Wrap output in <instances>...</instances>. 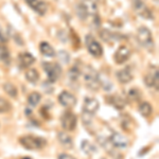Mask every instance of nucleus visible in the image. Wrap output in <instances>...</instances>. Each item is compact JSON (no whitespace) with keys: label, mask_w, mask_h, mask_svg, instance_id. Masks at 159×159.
<instances>
[{"label":"nucleus","mask_w":159,"mask_h":159,"mask_svg":"<svg viewBox=\"0 0 159 159\" xmlns=\"http://www.w3.org/2000/svg\"><path fill=\"white\" fill-rule=\"evenodd\" d=\"M19 143L27 150L35 151L43 150L47 145V140L43 137H38V136L25 135L19 138Z\"/></svg>","instance_id":"f257e3e1"},{"label":"nucleus","mask_w":159,"mask_h":159,"mask_svg":"<svg viewBox=\"0 0 159 159\" xmlns=\"http://www.w3.org/2000/svg\"><path fill=\"white\" fill-rule=\"evenodd\" d=\"M84 80L85 84L90 90H98L100 88V75L97 72L96 69H93L90 66L86 67V70L84 72Z\"/></svg>","instance_id":"f03ea898"},{"label":"nucleus","mask_w":159,"mask_h":159,"mask_svg":"<svg viewBox=\"0 0 159 159\" xmlns=\"http://www.w3.org/2000/svg\"><path fill=\"white\" fill-rule=\"evenodd\" d=\"M137 40L138 43L145 48L147 50L154 49V40L151 31L147 27H140L137 32Z\"/></svg>","instance_id":"7ed1b4c3"},{"label":"nucleus","mask_w":159,"mask_h":159,"mask_svg":"<svg viewBox=\"0 0 159 159\" xmlns=\"http://www.w3.org/2000/svg\"><path fill=\"white\" fill-rule=\"evenodd\" d=\"M43 68L46 71L49 83H54L58 80L61 74V68L57 63H51V61H45L43 63Z\"/></svg>","instance_id":"20e7f679"},{"label":"nucleus","mask_w":159,"mask_h":159,"mask_svg":"<svg viewBox=\"0 0 159 159\" xmlns=\"http://www.w3.org/2000/svg\"><path fill=\"white\" fill-rule=\"evenodd\" d=\"M97 12V3L92 0H84L78 6V15L81 19H85L88 15Z\"/></svg>","instance_id":"39448f33"},{"label":"nucleus","mask_w":159,"mask_h":159,"mask_svg":"<svg viewBox=\"0 0 159 159\" xmlns=\"http://www.w3.org/2000/svg\"><path fill=\"white\" fill-rule=\"evenodd\" d=\"M85 43L86 47L88 49L89 53L96 58H99L103 55V48H102L101 43L98 40L94 39V37L92 35H86L85 37Z\"/></svg>","instance_id":"423d86ee"},{"label":"nucleus","mask_w":159,"mask_h":159,"mask_svg":"<svg viewBox=\"0 0 159 159\" xmlns=\"http://www.w3.org/2000/svg\"><path fill=\"white\" fill-rule=\"evenodd\" d=\"M61 124L65 130L72 132L75 129L76 124H78V118L72 111H65L61 117Z\"/></svg>","instance_id":"0eeeda50"},{"label":"nucleus","mask_w":159,"mask_h":159,"mask_svg":"<svg viewBox=\"0 0 159 159\" xmlns=\"http://www.w3.org/2000/svg\"><path fill=\"white\" fill-rule=\"evenodd\" d=\"M99 108H100V103L98 100H96L94 98H86L84 100L83 114L92 117L94 114H97Z\"/></svg>","instance_id":"6e6552de"},{"label":"nucleus","mask_w":159,"mask_h":159,"mask_svg":"<svg viewBox=\"0 0 159 159\" xmlns=\"http://www.w3.org/2000/svg\"><path fill=\"white\" fill-rule=\"evenodd\" d=\"M108 139L110 141V143L116 148H126L129 144V139H127L124 135L120 134V133H117V132L112 133Z\"/></svg>","instance_id":"1a4fd4ad"},{"label":"nucleus","mask_w":159,"mask_h":159,"mask_svg":"<svg viewBox=\"0 0 159 159\" xmlns=\"http://www.w3.org/2000/svg\"><path fill=\"white\" fill-rule=\"evenodd\" d=\"M129 57H130V50L126 46H120L116 52H115V55H114V60L118 65L124 64L125 61H129Z\"/></svg>","instance_id":"9d476101"},{"label":"nucleus","mask_w":159,"mask_h":159,"mask_svg":"<svg viewBox=\"0 0 159 159\" xmlns=\"http://www.w3.org/2000/svg\"><path fill=\"white\" fill-rule=\"evenodd\" d=\"M134 9L136 13L147 19H153V14L150 9L141 0H134Z\"/></svg>","instance_id":"9b49d317"},{"label":"nucleus","mask_w":159,"mask_h":159,"mask_svg":"<svg viewBox=\"0 0 159 159\" xmlns=\"http://www.w3.org/2000/svg\"><path fill=\"white\" fill-rule=\"evenodd\" d=\"M58 102L65 107H73L76 104V98L69 91H61L58 96Z\"/></svg>","instance_id":"f8f14e48"},{"label":"nucleus","mask_w":159,"mask_h":159,"mask_svg":"<svg viewBox=\"0 0 159 159\" xmlns=\"http://www.w3.org/2000/svg\"><path fill=\"white\" fill-rule=\"evenodd\" d=\"M116 76H117V80L121 84L129 83V82L133 80V78H134L130 67H125V68L121 69V70H118L116 72Z\"/></svg>","instance_id":"ddd939ff"},{"label":"nucleus","mask_w":159,"mask_h":159,"mask_svg":"<svg viewBox=\"0 0 159 159\" xmlns=\"http://www.w3.org/2000/svg\"><path fill=\"white\" fill-rule=\"evenodd\" d=\"M25 2L39 15H45L48 11V6L40 0H25Z\"/></svg>","instance_id":"4468645a"},{"label":"nucleus","mask_w":159,"mask_h":159,"mask_svg":"<svg viewBox=\"0 0 159 159\" xmlns=\"http://www.w3.org/2000/svg\"><path fill=\"white\" fill-rule=\"evenodd\" d=\"M107 102L117 109H123L125 107V105H126V101L124 100V98L118 96V94L109 96L108 98H107Z\"/></svg>","instance_id":"2eb2a0df"},{"label":"nucleus","mask_w":159,"mask_h":159,"mask_svg":"<svg viewBox=\"0 0 159 159\" xmlns=\"http://www.w3.org/2000/svg\"><path fill=\"white\" fill-rule=\"evenodd\" d=\"M18 60H19V63H20V65H21V67H24V68L30 67L31 65H33V64L35 63V57L29 52L19 53Z\"/></svg>","instance_id":"dca6fc26"},{"label":"nucleus","mask_w":159,"mask_h":159,"mask_svg":"<svg viewBox=\"0 0 159 159\" xmlns=\"http://www.w3.org/2000/svg\"><path fill=\"white\" fill-rule=\"evenodd\" d=\"M57 139H58V142H60L64 148H73V140L67 133H64V132L58 133Z\"/></svg>","instance_id":"f3484780"},{"label":"nucleus","mask_w":159,"mask_h":159,"mask_svg":"<svg viewBox=\"0 0 159 159\" xmlns=\"http://www.w3.org/2000/svg\"><path fill=\"white\" fill-rule=\"evenodd\" d=\"M39 51L43 55L48 56V57H54L55 50L53 49V47L47 42H42L39 43Z\"/></svg>","instance_id":"a211bd4d"},{"label":"nucleus","mask_w":159,"mask_h":159,"mask_svg":"<svg viewBox=\"0 0 159 159\" xmlns=\"http://www.w3.org/2000/svg\"><path fill=\"white\" fill-rule=\"evenodd\" d=\"M100 36L105 42H116V40H119L122 38V35L117 34V33H111L108 30H103L100 32Z\"/></svg>","instance_id":"6ab92c4d"},{"label":"nucleus","mask_w":159,"mask_h":159,"mask_svg":"<svg viewBox=\"0 0 159 159\" xmlns=\"http://www.w3.org/2000/svg\"><path fill=\"white\" fill-rule=\"evenodd\" d=\"M81 148L84 153L87 154V155H92V154L97 153V148L96 145L93 144L92 142L88 140H83L82 141V144H81Z\"/></svg>","instance_id":"aec40b11"},{"label":"nucleus","mask_w":159,"mask_h":159,"mask_svg":"<svg viewBox=\"0 0 159 159\" xmlns=\"http://www.w3.org/2000/svg\"><path fill=\"white\" fill-rule=\"evenodd\" d=\"M138 109H139L141 116H143V117H150L151 115L153 114V107H152V105H151V103H148V102H142V103L139 105Z\"/></svg>","instance_id":"412c9836"},{"label":"nucleus","mask_w":159,"mask_h":159,"mask_svg":"<svg viewBox=\"0 0 159 159\" xmlns=\"http://www.w3.org/2000/svg\"><path fill=\"white\" fill-rule=\"evenodd\" d=\"M25 79H27V81L30 82V83L36 84L38 82V80H39V73H38V71L34 68L29 69V70H27V72H25Z\"/></svg>","instance_id":"4be33fe9"},{"label":"nucleus","mask_w":159,"mask_h":159,"mask_svg":"<svg viewBox=\"0 0 159 159\" xmlns=\"http://www.w3.org/2000/svg\"><path fill=\"white\" fill-rule=\"evenodd\" d=\"M40 101H42V94L37 91L31 92L29 97H28V103L32 107H35L36 105H38Z\"/></svg>","instance_id":"5701e85b"},{"label":"nucleus","mask_w":159,"mask_h":159,"mask_svg":"<svg viewBox=\"0 0 159 159\" xmlns=\"http://www.w3.org/2000/svg\"><path fill=\"white\" fill-rule=\"evenodd\" d=\"M3 90L6 91L7 94H9L11 98L15 99L17 97V94H18V90H17L16 86L14 85V84L10 83V82H7L3 85Z\"/></svg>","instance_id":"b1692460"},{"label":"nucleus","mask_w":159,"mask_h":159,"mask_svg":"<svg viewBox=\"0 0 159 159\" xmlns=\"http://www.w3.org/2000/svg\"><path fill=\"white\" fill-rule=\"evenodd\" d=\"M152 69L153 70L150 71V72H148L144 78V83L150 87H154V79H155V74L158 72L157 67H152Z\"/></svg>","instance_id":"393cba45"},{"label":"nucleus","mask_w":159,"mask_h":159,"mask_svg":"<svg viewBox=\"0 0 159 159\" xmlns=\"http://www.w3.org/2000/svg\"><path fill=\"white\" fill-rule=\"evenodd\" d=\"M80 69L76 67V66H73L72 68H70L69 69V71H68V79H69V81L70 82H73V83H75L76 81L79 80L80 78Z\"/></svg>","instance_id":"a878e982"},{"label":"nucleus","mask_w":159,"mask_h":159,"mask_svg":"<svg viewBox=\"0 0 159 159\" xmlns=\"http://www.w3.org/2000/svg\"><path fill=\"white\" fill-rule=\"evenodd\" d=\"M10 52L7 50V48L3 45H0V61H2L4 64H9L10 63Z\"/></svg>","instance_id":"bb28decb"},{"label":"nucleus","mask_w":159,"mask_h":159,"mask_svg":"<svg viewBox=\"0 0 159 159\" xmlns=\"http://www.w3.org/2000/svg\"><path fill=\"white\" fill-rule=\"evenodd\" d=\"M127 98L133 102L138 101V100L141 98V92L139 89H137L136 87H133V88H130L129 92H127Z\"/></svg>","instance_id":"cd10ccee"},{"label":"nucleus","mask_w":159,"mask_h":159,"mask_svg":"<svg viewBox=\"0 0 159 159\" xmlns=\"http://www.w3.org/2000/svg\"><path fill=\"white\" fill-rule=\"evenodd\" d=\"M12 109V105L7 100L0 98V114H6Z\"/></svg>","instance_id":"c85d7f7f"},{"label":"nucleus","mask_w":159,"mask_h":159,"mask_svg":"<svg viewBox=\"0 0 159 159\" xmlns=\"http://www.w3.org/2000/svg\"><path fill=\"white\" fill-rule=\"evenodd\" d=\"M7 40V38L6 34H4V32H3V28L0 25V42L6 43Z\"/></svg>","instance_id":"c756f323"},{"label":"nucleus","mask_w":159,"mask_h":159,"mask_svg":"<svg viewBox=\"0 0 159 159\" xmlns=\"http://www.w3.org/2000/svg\"><path fill=\"white\" fill-rule=\"evenodd\" d=\"M58 159H76V158H74L73 156L69 155V154H61L58 156Z\"/></svg>","instance_id":"7c9ffc66"},{"label":"nucleus","mask_w":159,"mask_h":159,"mask_svg":"<svg viewBox=\"0 0 159 159\" xmlns=\"http://www.w3.org/2000/svg\"><path fill=\"white\" fill-rule=\"evenodd\" d=\"M24 159H31V158H24Z\"/></svg>","instance_id":"2f4dec72"}]
</instances>
